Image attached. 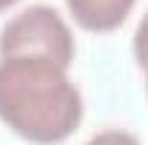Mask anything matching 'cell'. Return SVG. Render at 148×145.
<instances>
[{"label":"cell","mask_w":148,"mask_h":145,"mask_svg":"<svg viewBox=\"0 0 148 145\" xmlns=\"http://www.w3.org/2000/svg\"><path fill=\"white\" fill-rule=\"evenodd\" d=\"M17 0H0V12H6V9H12Z\"/></svg>","instance_id":"8992f818"},{"label":"cell","mask_w":148,"mask_h":145,"mask_svg":"<svg viewBox=\"0 0 148 145\" xmlns=\"http://www.w3.org/2000/svg\"><path fill=\"white\" fill-rule=\"evenodd\" d=\"M134 60L140 63L143 71H148V12L143 14L137 31H134Z\"/></svg>","instance_id":"277c9868"},{"label":"cell","mask_w":148,"mask_h":145,"mask_svg":"<svg viewBox=\"0 0 148 145\" xmlns=\"http://www.w3.org/2000/svg\"><path fill=\"white\" fill-rule=\"evenodd\" d=\"M46 54L60 66H71L74 34L51 6H29L0 29V57Z\"/></svg>","instance_id":"7a4b0ae2"},{"label":"cell","mask_w":148,"mask_h":145,"mask_svg":"<svg viewBox=\"0 0 148 145\" xmlns=\"http://www.w3.org/2000/svg\"><path fill=\"white\" fill-rule=\"evenodd\" d=\"M0 120L34 145H57L77 131L83 97L69 68L51 57H0Z\"/></svg>","instance_id":"6da1fadb"},{"label":"cell","mask_w":148,"mask_h":145,"mask_svg":"<svg viewBox=\"0 0 148 145\" xmlns=\"http://www.w3.org/2000/svg\"><path fill=\"white\" fill-rule=\"evenodd\" d=\"M145 94H148V71H145Z\"/></svg>","instance_id":"52a82bcc"},{"label":"cell","mask_w":148,"mask_h":145,"mask_svg":"<svg viewBox=\"0 0 148 145\" xmlns=\"http://www.w3.org/2000/svg\"><path fill=\"white\" fill-rule=\"evenodd\" d=\"M86 145H140V140H137L134 134H128V131L111 128V131H103V134L91 137Z\"/></svg>","instance_id":"5b68a950"},{"label":"cell","mask_w":148,"mask_h":145,"mask_svg":"<svg viewBox=\"0 0 148 145\" xmlns=\"http://www.w3.org/2000/svg\"><path fill=\"white\" fill-rule=\"evenodd\" d=\"M137 0H66V9L86 31H114L128 20Z\"/></svg>","instance_id":"3957f363"}]
</instances>
